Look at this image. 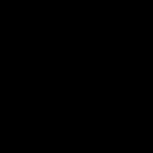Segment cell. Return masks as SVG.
<instances>
[]
</instances>
